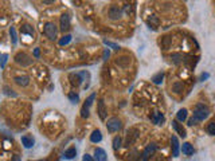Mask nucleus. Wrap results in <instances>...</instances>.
<instances>
[{
	"label": "nucleus",
	"mask_w": 215,
	"mask_h": 161,
	"mask_svg": "<svg viewBox=\"0 0 215 161\" xmlns=\"http://www.w3.org/2000/svg\"><path fill=\"white\" fill-rule=\"evenodd\" d=\"M208 114H210V110H208V107L203 105V104H198L195 106V110H194V117L198 120V121H203L208 117Z\"/></svg>",
	"instance_id": "1"
},
{
	"label": "nucleus",
	"mask_w": 215,
	"mask_h": 161,
	"mask_svg": "<svg viewBox=\"0 0 215 161\" xmlns=\"http://www.w3.org/2000/svg\"><path fill=\"white\" fill-rule=\"evenodd\" d=\"M15 62L18 65H22L23 67L26 66H30L31 63H32V58H31L28 54H26V52H18L16 55H15Z\"/></svg>",
	"instance_id": "2"
},
{
	"label": "nucleus",
	"mask_w": 215,
	"mask_h": 161,
	"mask_svg": "<svg viewBox=\"0 0 215 161\" xmlns=\"http://www.w3.org/2000/svg\"><path fill=\"white\" fill-rule=\"evenodd\" d=\"M44 35L50 40H55L57 39V26L51 23V22H47V23L44 24Z\"/></svg>",
	"instance_id": "3"
},
{
	"label": "nucleus",
	"mask_w": 215,
	"mask_h": 161,
	"mask_svg": "<svg viewBox=\"0 0 215 161\" xmlns=\"http://www.w3.org/2000/svg\"><path fill=\"white\" fill-rule=\"evenodd\" d=\"M122 128V124H121V121L118 118H110V120H108V124H106V129L109 130L110 133H114V132H118L120 129Z\"/></svg>",
	"instance_id": "4"
},
{
	"label": "nucleus",
	"mask_w": 215,
	"mask_h": 161,
	"mask_svg": "<svg viewBox=\"0 0 215 161\" xmlns=\"http://www.w3.org/2000/svg\"><path fill=\"white\" fill-rule=\"evenodd\" d=\"M86 73L85 71H82V73H73V74H70V83L73 85V86H79L81 83L85 80V77H86Z\"/></svg>",
	"instance_id": "5"
},
{
	"label": "nucleus",
	"mask_w": 215,
	"mask_h": 161,
	"mask_svg": "<svg viewBox=\"0 0 215 161\" xmlns=\"http://www.w3.org/2000/svg\"><path fill=\"white\" fill-rule=\"evenodd\" d=\"M94 98H96V94L93 93L92 95L89 97L86 101H85V104H83V106H82V109H81V115H82L83 118H88V117H89V109H90V106L93 105Z\"/></svg>",
	"instance_id": "6"
},
{
	"label": "nucleus",
	"mask_w": 215,
	"mask_h": 161,
	"mask_svg": "<svg viewBox=\"0 0 215 161\" xmlns=\"http://www.w3.org/2000/svg\"><path fill=\"white\" fill-rule=\"evenodd\" d=\"M156 149H158V145H156V144H149V145H148L145 149H144V152H142L141 160H142V161H148V160L151 159V156L155 153Z\"/></svg>",
	"instance_id": "7"
},
{
	"label": "nucleus",
	"mask_w": 215,
	"mask_h": 161,
	"mask_svg": "<svg viewBox=\"0 0 215 161\" xmlns=\"http://www.w3.org/2000/svg\"><path fill=\"white\" fill-rule=\"evenodd\" d=\"M59 27H61V30L63 31V32L70 28V15H69V13H63V15L61 16V19H59Z\"/></svg>",
	"instance_id": "8"
},
{
	"label": "nucleus",
	"mask_w": 215,
	"mask_h": 161,
	"mask_svg": "<svg viewBox=\"0 0 215 161\" xmlns=\"http://www.w3.org/2000/svg\"><path fill=\"white\" fill-rule=\"evenodd\" d=\"M122 15V11H121V8H118V6H112L110 10H109V17L112 20H117L121 17Z\"/></svg>",
	"instance_id": "9"
},
{
	"label": "nucleus",
	"mask_w": 215,
	"mask_h": 161,
	"mask_svg": "<svg viewBox=\"0 0 215 161\" xmlns=\"http://www.w3.org/2000/svg\"><path fill=\"white\" fill-rule=\"evenodd\" d=\"M171 144H172V154L175 157H178L179 153H180V144H179V140L176 136L171 137Z\"/></svg>",
	"instance_id": "10"
},
{
	"label": "nucleus",
	"mask_w": 215,
	"mask_h": 161,
	"mask_svg": "<svg viewBox=\"0 0 215 161\" xmlns=\"http://www.w3.org/2000/svg\"><path fill=\"white\" fill-rule=\"evenodd\" d=\"M164 115L160 113V111H153V113H152V115H151V121L152 122H153L155 125H161L164 122Z\"/></svg>",
	"instance_id": "11"
},
{
	"label": "nucleus",
	"mask_w": 215,
	"mask_h": 161,
	"mask_svg": "<svg viewBox=\"0 0 215 161\" xmlns=\"http://www.w3.org/2000/svg\"><path fill=\"white\" fill-rule=\"evenodd\" d=\"M147 23H148V26H149L152 30H156L159 27V24H160V19H159V16H156V15H151L149 17H148Z\"/></svg>",
	"instance_id": "12"
},
{
	"label": "nucleus",
	"mask_w": 215,
	"mask_h": 161,
	"mask_svg": "<svg viewBox=\"0 0 215 161\" xmlns=\"http://www.w3.org/2000/svg\"><path fill=\"white\" fill-rule=\"evenodd\" d=\"M94 161H106V152L101 148L94 150Z\"/></svg>",
	"instance_id": "13"
},
{
	"label": "nucleus",
	"mask_w": 215,
	"mask_h": 161,
	"mask_svg": "<svg viewBox=\"0 0 215 161\" xmlns=\"http://www.w3.org/2000/svg\"><path fill=\"white\" fill-rule=\"evenodd\" d=\"M97 113H98V115H100L101 120H105V118H106V109H105V102H104V100H100V101H98Z\"/></svg>",
	"instance_id": "14"
},
{
	"label": "nucleus",
	"mask_w": 215,
	"mask_h": 161,
	"mask_svg": "<svg viewBox=\"0 0 215 161\" xmlns=\"http://www.w3.org/2000/svg\"><path fill=\"white\" fill-rule=\"evenodd\" d=\"M172 126H173V129H175V130H176V133H178L180 137H183V138H184V137L187 136V134H186V129L183 128L182 125L178 122V121H172Z\"/></svg>",
	"instance_id": "15"
},
{
	"label": "nucleus",
	"mask_w": 215,
	"mask_h": 161,
	"mask_svg": "<svg viewBox=\"0 0 215 161\" xmlns=\"http://www.w3.org/2000/svg\"><path fill=\"white\" fill-rule=\"evenodd\" d=\"M22 144L24 145V148H27V149H30V148H32L34 146V138L32 136H23L22 137Z\"/></svg>",
	"instance_id": "16"
},
{
	"label": "nucleus",
	"mask_w": 215,
	"mask_h": 161,
	"mask_svg": "<svg viewBox=\"0 0 215 161\" xmlns=\"http://www.w3.org/2000/svg\"><path fill=\"white\" fill-rule=\"evenodd\" d=\"M15 83L16 85H19V86H27V85L30 83V78L27 77V75H22V77H15Z\"/></svg>",
	"instance_id": "17"
},
{
	"label": "nucleus",
	"mask_w": 215,
	"mask_h": 161,
	"mask_svg": "<svg viewBox=\"0 0 215 161\" xmlns=\"http://www.w3.org/2000/svg\"><path fill=\"white\" fill-rule=\"evenodd\" d=\"M182 152L186 156H192V154H194V146H192L190 142H184L183 146H182Z\"/></svg>",
	"instance_id": "18"
},
{
	"label": "nucleus",
	"mask_w": 215,
	"mask_h": 161,
	"mask_svg": "<svg viewBox=\"0 0 215 161\" xmlns=\"http://www.w3.org/2000/svg\"><path fill=\"white\" fill-rule=\"evenodd\" d=\"M75 156H77V149H75L74 146H71L69 148L66 152H65V154H63V157L67 159V160H71V159H74Z\"/></svg>",
	"instance_id": "19"
},
{
	"label": "nucleus",
	"mask_w": 215,
	"mask_h": 161,
	"mask_svg": "<svg viewBox=\"0 0 215 161\" xmlns=\"http://www.w3.org/2000/svg\"><path fill=\"white\" fill-rule=\"evenodd\" d=\"M102 140V134H101V132L98 130H94L92 134H90V141L92 142H94V144H97V142H100Z\"/></svg>",
	"instance_id": "20"
},
{
	"label": "nucleus",
	"mask_w": 215,
	"mask_h": 161,
	"mask_svg": "<svg viewBox=\"0 0 215 161\" xmlns=\"http://www.w3.org/2000/svg\"><path fill=\"white\" fill-rule=\"evenodd\" d=\"M20 31H22V34H28L30 37H34V34H35L34 28L30 24H23V26H22V28H20Z\"/></svg>",
	"instance_id": "21"
},
{
	"label": "nucleus",
	"mask_w": 215,
	"mask_h": 161,
	"mask_svg": "<svg viewBox=\"0 0 215 161\" xmlns=\"http://www.w3.org/2000/svg\"><path fill=\"white\" fill-rule=\"evenodd\" d=\"M116 63L121 67H127L129 63H131V59L127 56H121V58H117V61H116Z\"/></svg>",
	"instance_id": "22"
},
{
	"label": "nucleus",
	"mask_w": 215,
	"mask_h": 161,
	"mask_svg": "<svg viewBox=\"0 0 215 161\" xmlns=\"http://www.w3.org/2000/svg\"><path fill=\"white\" fill-rule=\"evenodd\" d=\"M172 91H175V93H182L183 91V83L182 82H175L173 85H172Z\"/></svg>",
	"instance_id": "23"
},
{
	"label": "nucleus",
	"mask_w": 215,
	"mask_h": 161,
	"mask_svg": "<svg viewBox=\"0 0 215 161\" xmlns=\"http://www.w3.org/2000/svg\"><path fill=\"white\" fill-rule=\"evenodd\" d=\"M178 121H184V120H187V110L186 109H180L178 111Z\"/></svg>",
	"instance_id": "24"
},
{
	"label": "nucleus",
	"mask_w": 215,
	"mask_h": 161,
	"mask_svg": "<svg viewBox=\"0 0 215 161\" xmlns=\"http://www.w3.org/2000/svg\"><path fill=\"white\" fill-rule=\"evenodd\" d=\"M163 78H164V74H163V73H158L156 75H153V78H152V80H153V83L159 85V83L163 82Z\"/></svg>",
	"instance_id": "25"
},
{
	"label": "nucleus",
	"mask_w": 215,
	"mask_h": 161,
	"mask_svg": "<svg viewBox=\"0 0 215 161\" xmlns=\"http://www.w3.org/2000/svg\"><path fill=\"white\" fill-rule=\"evenodd\" d=\"M10 35H11V40H12V44H16L18 43V35H16V31L13 27H10Z\"/></svg>",
	"instance_id": "26"
},
{
	"label": "nucleus",
	"mask_w": 215,
	"mask_h": 161,
	"mask_svg": "<svg viewBox=\"0 0 215 161\" xmlns=\"http://www.w3.org/2000/svg\"><path fill=\"white\" fill-rule=\"evenodd\" d=\"M71 40V35H65L63 38L59 40V46H66V44H69Z\"/></svg>",
	"instance_id": "27"
},
{
	"label": "nucleus",
	"mask_w": 215,
	"mask_h": 161,
	"mask_svg": "<svg viewBox=\"0 0 215 161\" xmlns=\"http://www.w3.org/2000/svg\"><path fill=\"white\" fill-rule=\"evenodd\" d=\"M120 146H121V137L117 136L113 138V149L117 150V149H120Z\"/></svg>",
	"instance_id": "28"
},
{
	"label": "nucleus",
	"mask_w": 215,
	"mask_h": 161,
	"mask_svg": "<svg viewBox=\"0 0 215 161\" xmlns=\"http://www.w3.org/2000/svg\"><path fill=\"white\" fill-rule=\"evenodd\" d=\"M207 132L211 134V136H215V121H211V122L207 125Z\"/></svg>",
	"instance_id": "29"
},
{
	"label": "nucleus",
	"mask_w": 215,
	"mask_h": 161,
	"mask_svg": "<svg viewBox=\"0 0 215 161\" xmlns=\"http://www.w3.org/2000/svg\"><path fill=\"white\" fill-rule=\"evenodd\" d=\"M69 100L73 102V104H77L78 100H79V97H78V94H75V93H70L69 94Z\"/></svg>",
	"instance_id": "30"
},
{
	"label": "nucleus",
	"mask_w": 215,
	"mask_h": 161,
	"mask_svg": "<svg viewBox=\"0 0 215 161\" xmlns=\"http://www.w3.org/2000/svg\"><path fill=\"white\" fill-rule=\"evenodd\" d=\"M7 61H8V55H7V54L2 55V58H0V67H6Z\"/></svg>",
	"instance_id": "31"
},
{
	"label": "nucleus",
	"mask_w": 215,
	"mask_h": 161,
	"mask_svg": "<svg viewBox=\"0 0 215 161\" xmlns=\"http://www.w3.org/2000/svg\"><path fill=\"white\" fill-rule=\"evenodd\" d=\"M106 46H109V47H112V48H114V50H120V47L117 46V44H114V43H112V42H108V40H105L104 42Z\"/></svg>",
	"instance_id": "32"
},
{
	"label": "nucleus",
	"mask_w": 215,
	"mask_h": 161,
	"mask_svg": "<svg viewBox=\"0 0 215 161\" xmlns=\"http://www.w3.org/2000/svg\"><path fill=\"white\" fill-rule=\"evenodd\" d=\"M171 58L173 59L175 63H178V62H179V58H182V55H180V54H173V55H172Z\"/></svg>",
	"instance_id": "33"
},
{
	"label": "nucleus",
	"mask_w": 215,
	"mask_h": 161,
	"mask_svg": "<svg viewBox=\"0 0 215 161\" xmlns=\"http://www.w3.org/2000/svg\"><path fill=\"white\" fill-rule=\"evenodd\" d=\"M196 122H198V120H196L195 117H192V118L188 120V125H190V126H192V125H195Z\"/></svg>",
	"instance_id": "34"
},
{
	"label": "nucleus",
	"mask_w": 215,
	"mask_h": 161,
	"mask_svg": "<svg viewBox=\"0 0 215 161\" xmlns=\"http://www.w3.org/2000/svg\"><path fill=\"white\" fill-rule=\"evenodd\" d=\"M82 161H94V160H93V157H92L90 154H85L83 159H82Z\"/></svg>",
	"instance_id": "35"
},
{
	"label": "nucleus",
	"mask_w": 215,
	"mask_h": 161,
	"mask_svg": "<svg viewBox=\"0 0 215 161\" xmlns=\"http://www.w3.org/2000/svg\"><path fill=\"white\" fill-rule=\"evenodd\" d=\"M169 42H171V39H169L168 37H165V38H164V43H163V46H164L165 48H167V47H168V43H169Z\"/></svg>",
	"instance_id": "36"
},
{
	"label": "nucleus",
	"mask_w": 215,
	"mask_h": 161,
	"mask_svg": "<svg viewBox=\"0 0 215 161\" xmlns=\"http://www.w3.org/2000/svg\"><path fill=\"white\" fill-rule=\"evenodd\" d=\"M109 55H110V52H109V50L106 48V50L104 51V59L106 61V58H109Z\"/></svg>",
	"instance_id": "37"
},
{
	"label": "nucleus",
	"mask_w": 215,
	"mask_h": 161,
	"mask_svg": "<svg viewBox=\"0 0 215 161\" xmlns=\"http://www.w3.org/2000/svg\"><path fill=\"white\" fill-rule=\"evenodd\" d=\"M34 55L37 58H39V55H40V50H39V48H35V50H34Z\"/></svg>",
	"instance_id": "38"
},
{
	"label": "nucleus",
	"mask_w": 215,
	"mask_h": 161,
	"mask_svg": "<svg viewBox=\"0 0 215 161\" xmlns=\"http://www.w3.org/2000/svg\"><path fill=\"white\" fill-rule=\"evenodd\" d=\"M207 78H208V74H207V73L200 75V80H204V79H207Z\"/></svg>",
	"instance_id": "39"
},
{
	"label": "nucleus",
	"mask_w": 215,
	"mask_h": 161,
	"mask_svg": "<svg viewBox=\"0 0 215 161\" xmlns=\"http://www.w3.org/2000/svg\"><path fill=\"white\" fill-rule=\"evenodd\" d=\"M13 161H20V159L18 157V156H15V159H13Z\"/></svg>",
	"instance_id": "40"
},
{
	"label": "nucleus",
	"mask_w": 215,
	"mask_h": 161,
	"mask_svg": "<svg viewBox=\"0 0 215 161\" xmlns=\"http://www.w3.org/2000/svg\"><path fill=\"white\" fill-rule=\"evenodd\" d=\"M0 58H2V55H0Z\"/></svg>",
	"instance_id": "41"
},
{
	"label": "nucleus",
	"mask_w": 215,
	"mask_h": 161,
	"mask_svg": "<svg viewBox=\"0 0 215 161\" xmlns=\"http://www.w3.org/2000/svg\"><path fill=\"white\" fill-rule=\"evenodd\" d=\"M40 161H43V160H40Z\"/></svg>",
	"instance_id": "42"
}]
</instances>
